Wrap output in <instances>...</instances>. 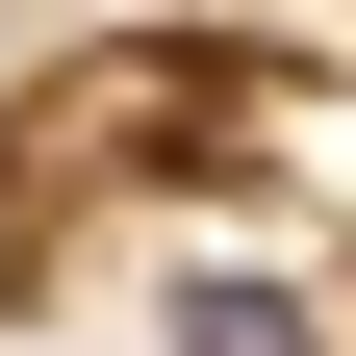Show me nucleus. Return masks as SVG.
<instances>
[{"instance_id": "1", "label": "nucleus", "mask_w": 356, "mask_h": 356, "mask_svg": "<svg viewBox=\"0 0 356 356\" xmlns=\"http://www.w3.org/2000/svg\"><path fill=\"white\" fill-rule=\"evenodd\" d=\"M153 356H356V280H305V254H178Z\"/></svg>"}]
</instances>
